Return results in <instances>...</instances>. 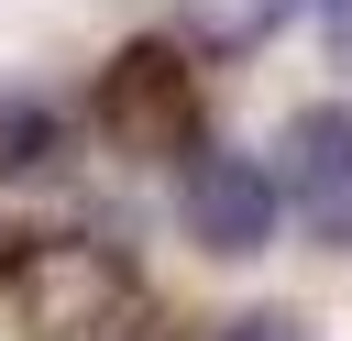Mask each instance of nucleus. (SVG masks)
I'll return each mask as SVG.
<instances>
[{"mask_svg":"<svg viewBox=\"0 0 352 341\" xmlns=\"http://www.w3.org/2000/svg\"><path fill=\"white\" fill-rule=\"evenodd\" d=\"M275 198H297L308 242L352 253V110H341V99L286 121V187H275Z\"/></svg>","mask_w":352,"mask_h":341,"instance_id":"20e7f679","label":"nucleus"},{"mask_svg":"<svg viewBox=\"0 0 352 341\" xmlns=\"http://www.w3.org/2000/svg\"><path fill=\"white\" fill-rule=\"evenodd\" d=\"M11 319L22 341H143V275L99 231H44L11 253Z\"/></svg>","mask_w":352,"mask_h":341,"instance_id":"f257e3e1","label":"nucleus"},{"mask_svg":"<svg viewBox=\"0 0 352 341\" xmlns=\"http://www.w3.org/2000/svg\"><path fill=\"white\" fill-rule=\"evenodd\" d=\"M275 176L253 165V154H231V143H187V165H176V220H187V242L198 253H264L275 242Z\"/></svg>","mask_w":352,"mask_h":341,"instance_id":"7ed1b4c3","label":"nucleus"},{"mask_svg":"<svg viewBox=\"0 0 352 341\" xmlns=\"http://www.w3.org/2000/svg\"><path fill=\"white\" fill-rule=\"evenodd\" d=\"M99 132L121 154H187L198 143V66L176 44H121L99 66Z\"/></svg>","mask_w":352,"mask_h":341,"instance_id":"f03ea898","label":"nucleus"},{"mask_svg":"<svg viewBox=\"0 0 352 341\" xmlns=\"http://www.w3.org/2000/svg\"><path fill=\"white\" fill-rule=\"evenodd\" d=\"M319 33H330V55L352 66V0H319Z\"/></svg>","mask_w":352,"mask_h":341,"instance_id":"6e6552de","label":"nucleus"},{"mask_svg":"<svg viewBox=\"0 0 352 341\" xmlns=\"http://www.w3.org/2000/svg\"><path fill=\"white\" fill-rule=\"evenodd\" d=\"M220 341H308V319H286V308H253V319H231Z\"/></svg>","mask_w":352,"mask_h":341,"instance_id":"0eeeda50","label":"nucleus"},{"mask_svg":"<svg viewBox=\"0 0 352 341\" xmlns=\"http://www.w3.org/2000/svg\"><path fill=\"white\" fill-rule=\"evenodd\" d=\"M275 11H286V0H187V22H198L209 44H264Z\"/></svg>","mask_w":352,"mask_h":341,"instance_id":"423d86ee","label":"nucleus"},{"mask_svg":"<svg viewBox=\"0 0 352 341\" xmlns=\"http://www.w3.org/2000/svg\"><path fill=\"white\" fill-rule=\"evenodd\" d=\"M66 165V110L44 88H0V176H44Z\"/></svg>","mask_w":352,"mask_h":341,"instance_id":"39448f33","label":"nucleus"}]
</instances>
